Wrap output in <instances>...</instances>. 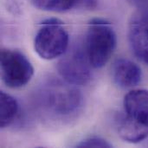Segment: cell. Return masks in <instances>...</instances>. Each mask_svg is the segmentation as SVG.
Wrapping results in <instances>:
<instances>
[{"label":"cell","instance_id":"8","mask_svg":"<svg viewBox=\"0 0 148 148\" xmlns=\"http://www.w3.org/2000/svg\"><path fill=\"white\" fill-rule=\"evenodd\" d=\"M112 73L114 82L118 86L126 88L137 86L142 78L140 68L133 61L125 58L114 62Z\"/></svg>","mask_w":148,"mask_h":148},{"label":"cell","instance_id":"1","mask_svg":"<svg viewBox=\"0 0 148 148\" xmlns=\"http://www.w3.org/2000/svg\"><path fill=\"white\" fill-rule=\"evenodd\" d=\"M122 140L139 143L148 138V90L134 89L123 100V114L117 121Z\"/></svg>","mask_w":148,"mask_h":148},{"label":"cell","instance_id":"6","mask_svg":"<svg viewBox=\"0 0 148 148\" xmlns=\"http://www.w3.org/2000/svg\"><path fill=\"white\" fill-rule=\"evenodd\" d=\"M60 59L57 69L67 83L85 85L91 79V63L88 55L80 46L68 49Z\"/></svg>","mask_w":148,"mask_h":148},{"label":"cell","instance_id":"3","mask_svg":"<svg viewBox=\"0 0 148 148\" xmlns=\"http://www.w3.org/2000/svg\"><path fill=\"white\" fill-rule=\"evenodd\" d=\"M34 41L37 55L45 60L62 56L69 49V37L62 22L56 18L47 19L41 23Z\"/></svg>","mask_w":148,"mask_h":148},{"label":"cell","instance_id":"7","mask_svg":"<svg viewBox=\"0 0 148 148\" xmlns=\"http://www.w3.org/2000/svg\"><path fill=\"white\" fill-rule=\"evenodd\" d=\"M128 39L134 54L148 65V10H140L132 16Z\"/></svg>","mask_w":148,"mask_h":148},{"label":"cell","instance_id":"5","mask_svg":"<svg viewBox=\"0 0 148 148\" xmlns=\"http://www.w3.org/2000/svg\"><path fill=\"white\" fill-rule=\"evenodd\" d=\"M0 62L1 76L9 88H22L31 80L34 69L23 53L17 50L2 49Z\"/></svg>","mask_w":148,"mask_h":148},{"label":"cell","instance_id":"12","mask_svg":"<svg viewBox=\"0 0 148 148\" xmlns=\"http://www.w3.org/2000/svg\"><path fill=\"white\" fill-rule=\"evenodd\" d=\"M133 1L138 4H146L148 3V0H133Z\"/></svg>","mask_w":148,"mask_h":148},{"label":"cell","instance_id":"4","mask_svg":"<svg viewBox=\"0 0 148 148\" xmlns=\"http://www.w3.org/2000/svg\"><path fill=\"white\" fill-rule=\"evenodd\" d=\"M72 84L52 82L47 84L40 92L42 107L56 115H68L81 105L82 95Z\"/></svg>","mask_w":148,"mask_h":148},{"label":"cell","instance_id":"2","mask_svg":"<svg viewBox=\"0 0 148 148\" xmlns=\"http://www.w3.org/2000/svg\"><path fill=\"white\" fill-rule=\"evenodd\" d=\"M116 47V35L110 23L105 20L94 19L89 23L86 36L85 50L92 68L105 66Z\"/></svg>","mask_w":148,"mask_h":148},{"label":"cell","instance_id":"9","mask_svg":"<svg viewBox=\"0 0 148 148\" xmlns=\"http://www.w3.org/2000/svg\"><path fill=\"white\" fill-rule=\"evenodd\" d=\"M33 4L43 10L63 12L73 8L94 9L96 0H32Z\"/></svg>","mask_w":148,"mask_h":148},{"label":"cell","instance_id":"10","mask_svg":"<svg viewBox=\"0 0 148 148\" xmlns=\"http://www.w3.org/2000/svg\"><path fill=\"white\" fill-rule=\"evenodd\" d=\"M0 105V126L2 128H4L15 120L18 112V104L14 97L2 91Z\"/></svg>","mask_w":148,"mask_h":148},{"label":"cell","instance_id":"11","mask_svg":"<svg viewBox=\"0 0 148 148\" xmlns=\"http://www.w3.org/2000/svg\"><path fill=\"white\" fill-rule=\"evenodd\" d=\"M78 147H111L112 146L104 139L99 137H91L81 141Z\"/></svg>","mask_w":148,"mask_h":148}]
</instances>
